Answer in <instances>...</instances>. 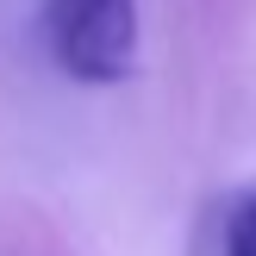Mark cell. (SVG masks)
Wrapping results in <instances>:
<instances>
[{"label": "cell", "instance_id": "2", "mask_svg": "<svg viewBox=\"0 0 256 256\" xmlns=\"http://www.w3.org/2000/svg\"><path fill=\"white\" fill-rule=\"evenodd\" d=\"M225 256H256V182L225 206Z\"/></svg>", "mask_w": 256, "mask_h": 256}, {"label": "cell", "instance_id": "1", "mask_svg": "<svg viewBox=\"0 0 256 256\" xmlns=\"http://www.w3.org/2000/svg\"><path fill=\"white\" fill-rule=\"evenodd\" d=\"M44 56L82 88H112L138 69L144 12L138 0H44L38 6Z\"/></svg>", "mask_w": 256, "mask_h": 256}]
</instances>
